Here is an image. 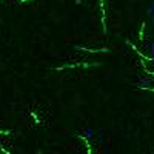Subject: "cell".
<instances>
[{"label": "cell", "instance_id": "3957f363", "mask_svg": "<svg viewBox=\"0 0 154 154\" xmlns=\"http://www.w3.org/2000/svg\"><path fill=\"white\" fill-rule=\"evenodd\" d=\"M151 56H152V63H154V42L151 43Z\"/></svg>", "mask_w": 154, "mask_h": 154}, {"label": "cell", "instance_id": "7a4b0ae2", "mask_svg": "<svg viewBox=\"0 0 154 154\" xmlns=\"http://www.w3.org/2000/svg\"><path fill=\"white\" fill-rule=\"evenodd\" d=\"M85 134H86V137H88V139H91V137H93V131H91V130H86V131H85Z\"/></svg>", "mask_w": 154, "mask_h": 154}, {"label": "cell", "instance_id": "6da1fadb", "mask_svg": "<svg viewBox=\"0 0 154 154\" xmlns=\"http://www.w3.org/2000/svg\"><path fill=\"white\" fill-rule=\"evenodd\" d=\"M146 14H148L151 19H154V2L149 3V6H148V9H146Z\"/></svg>", "mask_w": 154, "mask_h": 154}]
</instances>
